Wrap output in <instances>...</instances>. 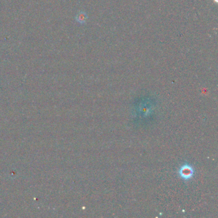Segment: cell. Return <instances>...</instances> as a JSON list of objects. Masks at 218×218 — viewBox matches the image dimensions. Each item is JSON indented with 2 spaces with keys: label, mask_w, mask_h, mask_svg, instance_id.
<instances>
[{
  "label": "cell",
  "mask_w": 218,
  "mask_h": 218,
  "mask_svg": "<svg viewBox=\"0 0 218 218\" xmlns=\"http://www.w3.org/2000/svg\"><path fill=\"white\" fill-rule=\"evenodd\" d=\"M179 174L182 179L185 180H190L194 177V170L193 167L190 164L185 163L180 168Z\"/></svg>",
  "instance_id": "cell-1"
},
{
  "label": "cell",
  "mask_w": 218,
  "mask_h": 218,
  "mask_svg": "<svg viewBox=\"0 0 218 218\" xmlns=\"http://www.w3.org/2000/svg\"><path fill=\"white\" fill-rule=\"evenodd\" d=\"M86 18H87L86 14L83 12H79L77 15V16H76V20L80 23H85Z\"/></svg>",
  "instance_id": "cell-2"
}]
</instances>
